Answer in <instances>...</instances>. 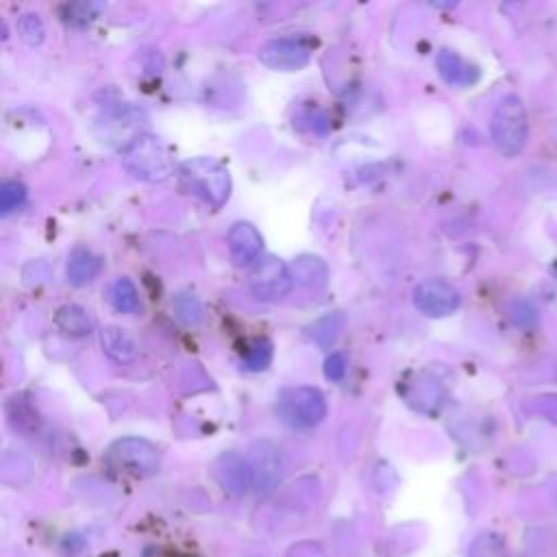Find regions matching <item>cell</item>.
<instances>
[{
    "instance_id": "26",
    "label": "cell",
    "mask_w": 557,
    "mask_h": 557,
    "mask_svg": "<svg viewBox=\"0 0 557 557\" xmlns=\"http://www.w3.org/2000/svg\"><path fill=\"white\" fill-rule=\"evenodd\" d=\"M346 357L342 353H331L325 362V375L331 381H342L346 375Z\"/></svg>"
},
{
    "instance_id": "19",
    "label": "cell",
    "mask_w": 557,
    "mask_h": 557,
    "mask_svg": "<svg viewBox=\"0 0 557 557\" xmlns=\"http://www.w3.org/2000/svg\"><path fill=\"white\" fill-rule=\"evenodd\" d=\"M175 312L185 325H198L203 320V305L198 303L194 294H177L175 296Z\"/></svg>"
},
{
    "instance_id": "14",
    "label": "cell",
    "mask_w": 557,
    "mask_h": 557,
    "mask_svg": "<svg viewBox=\"0 0 557 557\" xmlns=\"http://www.w3.org/2000/svg\"><path fill=\"white\" fill-rule=\"evenodd\" d=\"M292 277L294 281H299L305 288H325L329 279L327 264L320 257L314 255H301L294 259L292 264Z\"/></svg>"
},
{
    "instance_id": "16",
    "label": "cell",
    "mask_w": 557,
    "mask_h": 557,
    "mask_svg": "<svg viewBox=\"0 0 557 557\" xmlns=\"http://www.w3.org/2000/svg\"><path fill=\"white\" fill-rule=\"evenodd\" d=\"M101 272V259L88 249H74L68 257V281L72 286H88Z\"/></svg>"
},
{
    "instance_id": "3",
    "label": "cell",
    "mask_w": 557,
    "mask_h": 557,
    "mask_svg": "<svg viewBox=\"0 0 557 557\" xmlns=\"http://www.w3.org/2000/svg\"><path fill=\"white\" fill-rule=\"evenodd\" d=\"M492 142L505 157H516L529 138V118L525 103L516 94L503 96L490 120Z\"/></svg>"
},
{
    "instance_id": "10",
    "label": "cell",
    "mask_w": 557,
    "mask_h": 557,
    "mask_svg": "<svg viewBox=\"0 0 557 557\" xmlns=\"http://www.w3.org/2000/svg\"><path fill=\"white\" fill-rule=\"evenodd\" d=\"M216 477L220 486L227 492L242 497L253 488V470L249 460H244L240 453H225L216 462Z\"/></svg>"
},
{
    "instance_id": "5",
    "label": "cell",
    "mask_w": 557,
    "mask_h": 557,
    "mask_svg": "<svg viewBox=\"0 0 557 557\" xmlns=\"http://www.w3.org/2000/svg\"><path fill=\"white\" fill-rule=\"evenodd\" d=\"M159 451L151 442L142 438H122L114 442L107 451V462L118 473L133 477H151L159 468Z\"/></svg>"
},
{
    "instance_id": "6",
    "label": "cell",
    "mask_w": 557,
    "mask_h": 557,
    "mask_svg": "<svg viewBox=\"0 0 557 557\" xmlns=\"http://www.w3.org/2000/svg\"><path fill=\"white\" fill-rule=\"evenodd\" d=\"M249 286L257 299L281 301L283 296L290 294L294 286V277L292 270L283 264L279 257L266 255L253 266L249 275Z\"/></svg>"
},
{
    "instance_id": "9",
    "label": "cell",
    "mask_w": 557,
    "mask_h": 557,
    "mask_svg": "<svg viewBox=\"0 0 557 557\" xmlns=\"http://www.w3.org/2000/svg\"><path fill=\"white\" fill-rule=\"evenodd\" d=\"M249 464L253 470V488L257 490H272L281 477H283V460L277 447H272L270 442H257L253 444Z\"/></svg>"
},
{
    "instance_id": "15",
    "label": "cell",
    "mask_w": 557,
    "mask_h": 557,
    "mask_svg": "<svg viewBox=\"0 0 557 557\" xmlns=\"http://www.w3.org/2000/svg\"><path fill=\"white\" fill-rule=\"evenodd\" d=\"M55 323L61 331L66 333V336H72V338L90 336V333L94 331V318L88 309H83L81 305L59 307Z\"/></svg>"
},
{
    "instance_id": "22",
    "label": "cell",
    "mask_w": 557,
    "mask_h": 557,
    "mask_svg": "<svg viewBox=\"0 0 557 557\" xmlns=\"http://www.w3.org/2000/svg\"><path fill=\"white\" fill-rule=\"evenodd\" d=\"M24 198H27V188L20 181H5L0 185V212H14V209L22 207Z\"/></svg>"
},
{
    "instance_id": "2",
    "label": "cell",
    "mask_w": 557,
    "mask_h": 557,
    "mask_svg": "<svg viewBox=\"0 0 557 557\" xmlns=\"http://www.w3.org/2000/svg\"><path fill=\"white\" fill-rule=\"evenodd\" d=\"M183 190L203 198L207 205L222 207L231 196V177L227 168L212 157H194L179 168Z\"/></svg>"
},
{
    "instance_id": "7",
    "label": "cell",
    "mask_w": 557,
    "mask_h": 557,
    "mask_svg": "<svg viewBox=\"0 0 557 557\" xmlns=\"http://www.w3.org/2000/svg\"><path fill=\"white\" fill-rule=\"evenodd\" d=\"M414 305L418 312L429 318H444L457 312L462 305V296L451 283L442 279H427L418 283L414 290Z\"/></svg>"
},
{
    "instance_id": "8",
    "label": "cell",
    "mask_w": 557,
    "mask_h": 557,
    "mask_svg": "<svg viewBox=\"0 0 557 557\" xmlns=\"http://www.w3.org/2000/svg\"><path fill=\"white\" fill-rule=\"evenodd\" d=\"M309 46L294 37H277L259 48V61L272 70H299L307 66Z\"/></svg>"
},
{
    "instance_id": "21",
    "label": "cell",
    "mask_w": 557,
    "mask_h": 557,
    "mask_svg": "<svg viewBox=\"0 0 557 557\" xmlns=\"http://www.w3.org/2000/svg\"><path fill=\"white\" fill-rule=\"evenodd\" d=\"M468 557H507L505 542L497 534H481L470 547Z\"/></svg>"
},
{
    "instance_id": "23",
    "label": "cell",
    "mask_w": 557,
    "mask_h": 557,
    "mask_svg": "<svg viewBox=\"0 0 557 557\" xmlns=\"http://www.w3.org/2000/svg\"><path fill=\"white\" fill-rule=\"evenodd\" d=\"M18 33L29 46H40L46 37L44 22L40 20V16H35V14H24L18 20Z\"/></svg>"
},
{
    "instance_id": "18",
    "label": "cell",
    "mask_w": 557,
    "mask_h": 557,
    "mask_svg": "<svg viewBox=\"0 0 557 557\" xmlns=\"http://www.w3.org/2000/svg\"><path fill=\"white\" fill-rule=\"evenodd\" d=\"M270 362H272V342L266 338H257L244 355L246 370L259 373V370H266L270 366Z\"/></svg>"
},
{
    "instance_id": "4",
    "label": "cell",
    "mask_w": 557,
    "mask_h": 557,
    "mask_svg": "<svg viewBox=\"0 0 557 557\" xmlns=\"http://www.w3.org/2000/svg\"><path fill=\"white\" fill-rule=\"evenodd\" d=\"M277 414L281 423L292 429L316 427L327 416V401L320 390L309 386L286 388L277 399Z\"/></svg>"
},
{
    "instance_id": "13",
    "label": "cell",
    "mask_w": 557,
    "mask_h": 557,
    "mask_svg": "<svg viewBox=\"0 0 557 557\" xmlns=\"http://www.w3.org/2000/svg\"><path fill=\"white\" fill-rule=\"evenodd\" d=\"M101 344L103 351L118 364H129L135 360V355H138V346H135L133 338L125 329L116 325H109L101 331Z\"/></svg>"
},
{
    "instance_id": "1",
    "label": "cell",
    "mask_w": 557,
    "mask_h": 557,
    "mask_svg": "<svg viewBox=\"0 0 557 557\" xmlns=\"http://www.w3.org/2000/svg\"><path fill=\"white\" fill-rule=\"evenodd\" d=\"M122 168L131 177L146 183L166 181L172 175V170H175L166 144L151 133H138L133 142L125 146V151H122Z\"/></svg>"
},
{
    "instance_id": "24",
    "label": "cell",
    "mask_w": 557,
    "mask_h": 557,
    "mask_svg": "<svg viewBox=\"0 0 557 557\" xmlns=\"http://www.w3.org/2000/svg\"><path fill=\"white\" fill-rule=\"evenodd\" d=\"M98 11H101V7L94 5V3H74V5H66L64 7V14H66V20L72 22V24H88L96 18Z\"/></svg>"
},
{
    "instance_id": "12",
    "label": "cell",
    "mask_w": 557,
    "mask_h": 557,
    "mask_svg": "<svg viewBox=\"0 0 557 557\" xmlns=\"http://www.w3.org/2000/svg\"><path fill=\"white\" fill-rule=\"evenodd\" d=\"M436 64L440 77L449 85H455V88H468V85L477 83L479 79V70L453 51H440Z\"/></svg>"
},
{
    "instance_id": "11",
    "label": "cell",
    "mask_w": 557,
    "mask_h": 557,
    "mask_svg": "<svg viewBox=\"0 0 557 557\" xmlns=\"http://www.w3.org/2000/svg\"><path fill=\"white\" fill-rule=\"evenodd\" d=\"M262 233H259L251 222H235L229 231V251L233 262L238 266H251L259 262L262 253Z\"/></svg>"
},
{
    "instance_id": "17",
    "label": "cell",
    "mask_w": 557,
    "mask_h": 557,
    "mask_svg": "<svg viewBox=\"0 0 557 557\" xmlns=\"http://www.w3.org/2000/svg\"><path fill=\"white\" fill-rule=\"evenodd\" d=\"M109 301L120 314H133L140 305L138 290L127 277H120L109 290Z\"/></svg>"
},
{
    "instance_id": "25",
    "label": "cell",
    "mask_w": 557,
    "mask_h": 557,
    "mask_svg": "<svg viewBox=\"0 0 557 557\" xmlns=\"http://www.w3.org/2000/svg\"><path fill=\"white\" fill-rule=\"evenodd\" d=\"M512 320L518 327H534L538 323V312L536 307L527 301H516L512 305Z\"/></svg>"
},
{
    "instance_id": "20",
    "label": "cell",
    "mask_w": 557,
    "mask_h": 557,
    "mask_svg": "<svg viewBox=\"0 0 557 557\" xmlns=\"http://www.w3.org/2000/svg\"><path fill=\"white\" fill-rule=\"evenodd\" d=\"M342 329V316L340 314H331L323 320H318V323L312 327V338L320 344V346H331L336 342L338 333Z\"/></svg>"
}]
</instances>
